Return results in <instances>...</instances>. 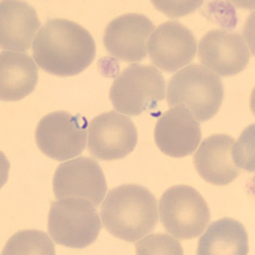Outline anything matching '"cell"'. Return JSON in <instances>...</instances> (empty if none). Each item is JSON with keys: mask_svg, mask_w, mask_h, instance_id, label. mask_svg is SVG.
Returning a JSON list of instances; mask_svg holds the SVG:
<instances>
[{"mask_svg": "<svg viewBox=\"0 0 255 255\" xmlns=\"http://www.w3.org/2000/svg\"><path fill=\"white\" fill-rule=\"evenodd\" d=\"M96 42L86 28L67 19H51L41 27L32 55L44 72L59 77L78 75L96 57Z\"/></svg>", "mask_w": 255, "mask_h": 255, "instance_id": "6da1fadb", "label": "cell"}, {"mask_svg": "<svg viewBox=\"0 0 255 255\" xmlns=\"http://www.w3.org/2000/svg\"><path fill=\"white\" fill-rule=\"evenodd\" d=\"M101 216L105 228L112 235L134 243L157 226V199L144 186L122 185L108 192L102 203Z\"/></svg>", "mask_w": 255, "mask_h": 255, "instance_id": "7a4b0ae2", "label": "cell"}, {"mask_svg": "<svg viewBox=\"0 0 255 255\" xmlns=\"http://www.w3.org/2000/svg\"><path fill=\"white\" fill-rule=\"evenodd\" d=\"M223 100L224 87L220 77L199 64L189 65L168 82V106L186 108L201 123L217 114Z\"/></svg>", "mask_w": 255, "mask_h": 255, "instance_id": "3957f363", "label": "cell"}, {"mask_svg": "<svg viewBox=\"0 0 255 255\" xmlns=\"http://www.w3.org/2000/svg\"><path fill=\"white\" fill-rule=\"evenodd\" d=\"M166 83L162 73L149 65L132 64L113 81L109 98L113 107L128 116H139L155 110L165 97Z\"/></svg>", "mask_w": 255, "mask_h": 255, "instance_id": "277c9868", "label": "cell"}, {"mask_svg": "<svg viewBox=\"0 0 255 255\" xmlns=\"http://www.w3.org/2000/svg\"><path fill=\"white\" fill-rule=\"evenodd\" d=\"M102 230L96 207L85 199L67 197L50 205L48 232L55 244L84 249L94 244Z\"/></svg>", "mask_w": 255, "mask_h": 255, "instance_id": "5b68a950", "label": "cell"}, {"mask_svg": "<svg viewBox=\"0 0 255 255\" xmlns=\"http://www.w3.org/2000/svg\"><path fill=\"white\" fill-rule=\"evenodd\" d=\"M160 221L166 231L180 240L200 237L210 221V210L203 196L191 186H174L159 202Z\"/></svg>", "mask_w": 255, "mask_h": 255, "instance_id": "8992f818", "label": "cell"}, {"mask_svg": "<svg viewBox=\"0 0 255 255\" xmlns=\"http://www.w3.org/2000/svg\"><path fill=\"white\" fill-rule=\"evenodd\" d=\"M88 120L80 114L57 111L41 119L35 132L38 147L47 157L66 161L79 156L87 143Z\"/></svg>", "mask_w": 255, "mask_h": 255, "instance_id": "52a82bcc", "label": "cell"}, {"mask_svg": "<svg viewBox=\"0 0 255 255\" xmlns=\"http://www.w3.org/2000/svg\"><path fill=\"white\" fill-rule=\"evenodd\" d=\"M88 138V148L93 157L113 161L122 159L134 150L138 133L128 117L110 111L92 119Z\"/></svg>", "mask_w": 255, "mask_h": 255, "instance_id": "ba28073f", "label": "cell"}, {"mask_svg": "<svg viewBox=\"0 0 255 255\" xmlns=\"http://www.w3.org/2000/svg\"><path fill=\"white\" fill-rule=\"evenodd\" d=\"M56 199L75 197L99 207L108 191L104 173L91 157H80L61 163L53 179Z\"/></svg>", "mask_w": 255, "mask_h": 255, "instance_id": "9c48e42d", "label": "cell"}, {"mask_svg": "<svg viewBox=\"0 0 255 255\" xmlns=\"http://www.w3.org/2000/svg\"><path fill=\"white\" fill-rule=\"evenodd\" d=\"M151 62L167 73H175L194 59L197 41L186 26L169 20L161 24L148 41Z\"/></svg>", "mask_w": 255, "mask_h": 255, "instance_id": "30bf717a", "label": "cell"}, {"mask_svg": "<svg viewBox=\"0 0 255 255\" xmlns=\"http://www.w3.org/2000/svg\"><path fill=\"white\" fill-rule=\"evenodd\" d=\"M155 26L145 15L129 13L111 20L104 32L103 43L113 57L126 61H141L147 55L149 36Z\"/></svg>", "mask_w": 255, "mask_h": 255, "instance_id": "8fae6325", "label": "cell"}, {"mask_svg": "<svg viewBox=\"0 0 255 255\" xmlns=\"http://www.w3.org/2000/svg\"><path fill=\"white\" fill-rule=\"evenodd\" d=\"M201 63L216 75H237L246 68L250 52L243 35L226 30H213L198 45Z\"/></svg>", "mask_w": 255, "mask_h": 255, "instance_id": "7c38bea8", "label": "cell"}, {"mask_svg": "<svg viewBox=\"0 0 255 255\" xmlns=\"http://www.w3.org/2000/svg\"><path fill=\"white\" fill-rule=\"evenodd\" d=\"M154 138L162 153L180 158L196 151L202 139V131L199 123L190 111L183 107H175L158 119Z\"/></svg>", "mask_w": 255, "mask_h": 255, "instance_id": "4fadbf2b", "label": "cell"}, {"mask_svg": "<svg viewBox=\"0 0 255 255\" xmlns=\"http://www.w3.org/2000/svg\"><path fill=\"white\" fill-rule=\"evenodd\" d=\"M235 139L227 134H213L204 139L194 155L195 168L203 180L215 186H226L240 174L232 157Z\"/></svg>", "mask_w": 255, "mask_h": 255, "instance_id": "5bb4252c", "label": "cell"}, {"mask_svg": "<svg viewBox=\"0 0 255 255\" xmlns=\"http://www.w3.org/2000/svg\"><path fill=\"white\" fill-rule=\"evenodd\" d=\"M1 48L27 51L41 23L37 12L24 1L5 0L0 3Z\"/></svg>", "mask_w": 255, "mask_h": 255, "instance_id": "9a60e30c", "label": "cell"}, {"mask_svg": "<svg viewBox=\"0 0 255 255\" xmlns=\"http://www.w3.org/2000/svg\"><path fill=\"white\" fill-rule=\"evenodd\" d=\"M38 67L27 54L2 51L0 54V98L18 102L35 90Z\"/></svg>", "mask_w": 255, "mask_h": 255, "instance_id": "2e32d148", "label": "cell"}, {"mask_svg": "<svg viewBox=\"0 0 255 255\" xmlns=\"http://www.w3.org/2000/svg\"><path fill=\"white\" fill-rule=\"evenodd\" d=\"M249 237L240 222L224 218L215 221L198 241L197 255H247Z\"/></svg>", "mask_w": 255, "mask_h": 255, "instance_id": "e0dca14e", "label": "cell"}, {"mask_svg": "<svg viewBox=\"0 0 255 255\" xmlns=\"http://www.w3.org/2000/svg\"><path fill=\"white\" fill-rule=\"evenodd\" d=\"M2 255H55V244L45 232L20 231L9 238Z\"/></svg>", "mask_w": 255, "mask_h": 255, "instance_id": "ac0fdd59", "label": "cell"}, {"mask_svg": "<svg viewBox=\"0 0 255 255\" xmlns=\"http://www.w3.org/2000/svg\"><path fill=\"white\" fill-rule=\"evenodd\" d=\"M137 255H183L180 242L167 234H151L136 244Z\"/></svg>", "mask_w": 255, "mask_h": 255, "instance_id": "d6986e66", "label": "cell"}]
</instances>
